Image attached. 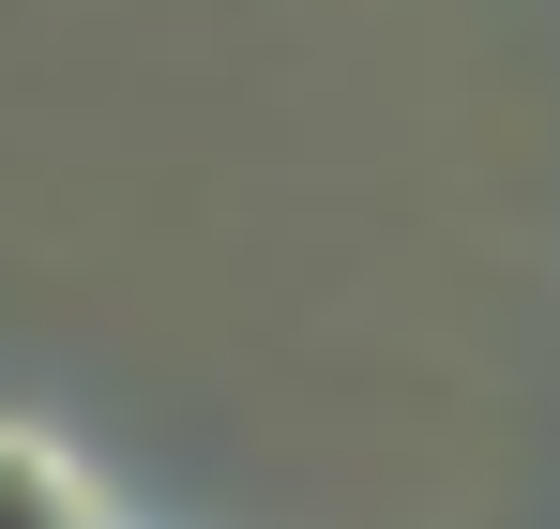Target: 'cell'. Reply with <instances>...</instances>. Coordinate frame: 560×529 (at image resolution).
<instances>
[{"label": "cell", "instance_id": "6da1fadb", "mask_svg": "<svg viewBox=\"0 0 560 529\" xmlns=\"http://www.w3.org/2000/svg\"><path fill=\"white\" fill-rule=\"evenodd\" d=\"M0 529H106V499H92V469H77V454L0 439Z\"/></svg>", "mask_w": 560, "mask_h": 529}]
</instances>
